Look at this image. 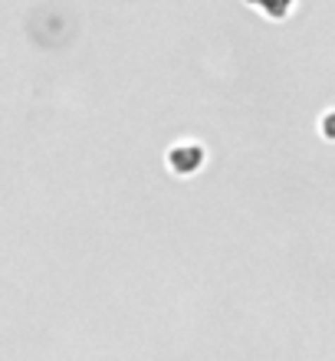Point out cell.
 Returning <instances> with one entry per match:
<instances>
[{"label":"cell","mask_w":335,"mask_h":361,"mask_svg":"<svg viewBox=\"0 0 335 361\" xmlns=\"http://www.w3.org/2000/svg\"><path fill=\"white\" fill-rule=\"evenodd\" d=\"M250 4H257L269 20H283L289 13V7L296 4V0H250Z\"/></svg>","instance_id":"6da1fadb"}]
</instances>
